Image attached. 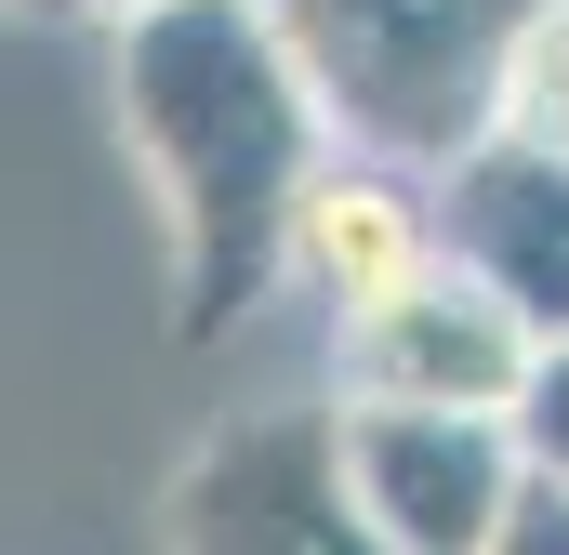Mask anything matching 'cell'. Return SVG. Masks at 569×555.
Listing matches in <instances>:
<instances>
[{"label": "cell", "mask_w": 569, "mask_h": 555, "mask_svg": "<svg viewBox=\"0 0 569 555\" xmlns=\"http://www.w3.org/2000/svg\"><path fill=\"white\" fill-rule=\"evenodd\" d=\"M331 450L358 516L385 529V555H490V529L517 516L530 463L503 411H385V397H331Z\"/></svg>", "instance_id": "4"}, {"label": "cell", "mask_w": 569, "mask_h": 555, "mask_svg": "<svg viewBox=\"0 0 569 555\" xmlns=\"http://www.w3.org/2000/svg\"><path fill=\"white\" fill-rule=\"evenodd\" d=\"M490 133L569 145V0H530L517 40H503V93H490Z\"/></svg>", "instance_id": "8"}, {"label": "cell", "mask_w": 569, "mask_h": 555, "mask_svg": "<svg viewBox=\"0 0 569 555\" xmlns=\"http://www.w3.org/2000/svg\"><path fill=\"white\" fill-rule=\"evenodd\" d=\"M490 555H569V490H543V476H530V490H517V516L490 529Z\"/></svg>", "instance_id": "10"}, {"label": "cell", "mask_w": 569, "mask_h": 555, "mask_svg": "<svg viewBox=\"0 0 569 555\" xmlns=\"http://www.w3.org/2000/svg\"><path fill=\"white\" fill-rule=\"evenodd\" d=\"M0 13H53V0H0Z\"/></svg>", "instance_id": "12"}, {"label": "cell", "mask_w": 569, "mask_h": 555, "mask_svg": "<svg viewBox=\"0 0 569 555\" xmlns=\"http://www.w3.org/2000/svg\"><path fill=\"white\" fill-rule=\"evenodd\" d=\"M517 463H530V476H543V490H569V344H543V357H530V384H517Z\"/></svg>", "instance_id": "9"}, {"label": "cell", "mask_w": 569, "mask_h": 555, "mask_svg": "<svg viewBox=\"0 0 569 555\" xmlns=\"http://www.w3.org/2000/svg\"><path fill=\"white\" fill-rule=\"evenodd\" d=\"M517 13L530 0H266V27L305 67L331 145L398 159V172H437L450 145L490 133Z\"/></svg>", "instance_id": "2"}, {"label": "cell", "mask_w": 569, "mask_h": 555, "mask_svg": "<svg viewBox=\"0 0 569 555\" xmlns=\"http://www.w3.org/2000/svg\"><path fill=\"white\" fill-rule=\"evenodd\" d=\"M425 265H437V199H425V172L331 145V159L305 172V199H291L279 278H305L331 317H358V304H385L398 278H425Z\"/></svg>", "instance_id": "7"}, {"label": "cell", "mask_w": 569, "mask_h": 555, "mask_svg": "<svg viewBox=\"0 0 569 555\" xmlns=\"http://www.w3.org/2000/svg\"><path fill=\"white\" fill-rule=\"evenodd\" d=\"M530 357H543L530 317L490 304L450 252L425 278H398L385 304L331 317V397H385V411H517Z\"/></svg>", "instance_id": "5"}, {"label": "cell", "mask_w": 569, "mask_h": 555, "mask_svg": "<svg viewBox=\"0 0 569 555\" xmlns=\"http://www.w3.org/2000/svg\"><path fill=\"white\" fill-rule=\"evenodd\" d=\"M107 93L146 199L172 225V331L226 344L266 291L305 172L331 159V120L279 53L266 0H146L107 27Z\"/></svg>", "instance_id": "1"}, {"label": "cell", "mask_w": 569, "mask_h": 555, "mask_svg": "<svg viewBox=\"0 0 569 555\" xmlns=\"http://www.w3.org/2000/svg\"><path fill=\"white\" fill-rule=\"evenodd\" d=\"M53 13H93V27H120V13H146V0H53Z\"/></svg>", "instance_id": "11"}, {"label": "cell", "mask_w": 569, "mask_h": 555, "mask_svg": "<svg viewBox=\"0 0 569 555\" xmlns=\"http://www.w3.org/2000/svg\"><path fill=\"white\" fill-rule=\"evenodd\" d=\"M425 199H437V252L490 304H517L530 344H569V145L477 133L425 172Z\"/></svg>", "instance_id": "6"}, {"label": "cell", "mask_w": 569, "mask_h": 555, "mask_svg": "<svg viewBox=\"0 0 569 555\" xmlns=\"http://www.w3.org/2000/svg\"><path fill=\"white\" fill-rule=\"evenodd\" d=\"M172 555H385L345 490L331 397H266L212 423L172 476Z\"/></svg>", "instance_id": "3"}]
</instances>
